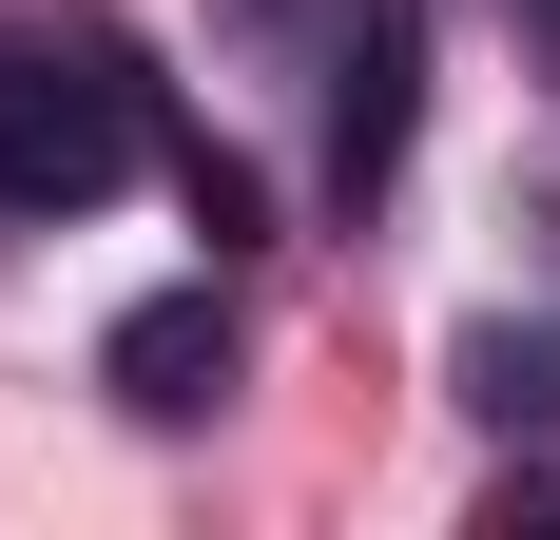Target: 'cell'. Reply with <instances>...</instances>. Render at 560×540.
I'll list each match as a JSON object with an SVG mask.
<instances>
[{
  "mask_svg": "<svg viewBox=\"0 0 560 540\" xmlns=\"http://www.w3.org/2000/svg\"><path fill=\"white\" fill-rule=\"evenodd\" d=\"M116 406H136V425H213L232 406V290L213 270H194V290H155V309H116Z\"/></svg>",
  "mask_w": 560,
  "mask_h": 540,
  "instance_id": "obj_3",
  "label": "cell"
},
{
  "mask_svg": "<svg viewBox=\"0 0 560 540\" xmlns=\"http://www.w3.org/2000/svg\"><path fill=\"white\" fill-rule=\"evenodd\" d=\"M310 97H329V213H368V193L406 174V136H425V20H406V0H368V20L329 39V78H310Z\"/></svg>",
  "mask_w": 560,
  "mask_h": 540,
  "instance_id": "obj_2",
  "label": "cell"
},
{
  "mask_svg": "<svg viewBox=\"0 0 560 540\" xmlns=\"http://www.w3.org/2000/svg\"><path fill=\"white\" fill-rule=\"evenodd\" d=\"M464 406L483 425H560V328H464Z\"/></svg>",
  "mask_w": 560,
  "mask_h": 540,
  "instance_id": "obj_4",
  "label": "cell"
},
{
  "mask_svg": "<svg viewBox=\"0 0 560 540\" xmlns=\"http://www.w3.org/2000/svg\"><path fill=\"white\" fill-rule=\"evenodd\" d=\"M522 39H541V58H560V0H522Z\"/></svg>",
  "mask_w": 560,
  "mask_h": 540,
  "instance_id": "obj_6",
  "label": "cell"
},
{
  "mask_svg": "<svg viewBox=\"0 0 560 540\" xmlns=\"http://www.w3.org/2000/svg\"><path fill=\"white\" fill-rule=\"evenodd\" d=\"M136 155H155V78L97 20H20L0 39V213H97Z\"/></svg>",
  "mask_w": 560,
  "mask_h": 540,
  "instance_id": "obj_1",
  "label": "cell"
},
{
  "mask_svg": "<svg viewBox=\"0 0 560 540\" xmlns=\"http://www.w3.org/2000/svg\"><path fill=\"white\" fill-rule=\"evenodd\" d=\"M348 20H368V0H213V39H232V58H271V78H329Z\"/></svg>",
  "mask_w": 560,
  "mask_h": 540,
  "instance_id": "obj_5",
  "label": "cell"
}]
</instances>
